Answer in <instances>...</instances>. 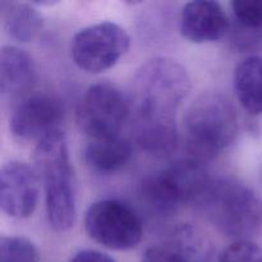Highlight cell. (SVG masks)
I'll list each match as a JSON object with an SVG mask.
<instances>
[{
    "label": "cell",
    "mask_w": 262,
    "mask_h": 262,
    "mask_svg": "<svg viewBox=\"0 0 262 262\" xmlns=\"http://www.w3.org/2000/svg\"><path fill=\"white\" fill-rule=\"evenodd\" d=\"M33 161L45 191L49 224L55 232H67L76 220V196L68 142L61 128L38 141Z\"/></svg>",
    "instance_id": "6da1fadb"
},
{
    "label": "cell",
    "mask_w": 262,
    "mask_h": 262,
    "mask_svg": "<svg viewBox=\"0 0 262 262\" xmlns=\"http://www.w3.org/2000/svg\"><path fill=\"white\" fill-rule=\"evenodd\" d=\"M191 91L186 69L169 58L146 61L133 79L136 119L173 122Z\"/></svg>",
    "instance_id": "7a4b0ae2"
},
{
    "label": "cell",
    "mask_w": 262,
    "mask_h": 262,
    "mask_svg": "<svg viewBox=\"0 0 262 262\" xmlns=\"http://www.w3.org/2000/svg\"><path fill=\"white\" fill-rule=\"evenodd\" d=\"M224 235L246 239L262 224V201L246 184L232 178H211L193 205Z\"/></svg>",
    "instance_id": "3957f363"
},
{
    "label": "cell",
    "mask_w": 262,
    "mask_h": 262,
    "mask_svg": "<svg viewBox=\"0 0 262 262\" xmlns=\"http://www.w3.org/2000/svg\"><path fill=\"white\" fill-rule=\"evenodd\" d=\"M184 128L189 158L205 163L234 142L238 132L237 112L227 96L206 92L187 109Z\"/></svg>",
    "instance_id": "277c9868"
},
{
    "label": "cell",
    "mask_w": 262,
    "mask_h": 262,
    "mask_svg": "<svg viewBox=\"0 0 262 262\" xmlns=\"http://www.w3.org/2000/svg\"><path fill=\"white\" fill-rule=\"evenodd\" d=\"M84 229L91 239L114 251L133 250L143 235L142 223L135 210L112 199L100 200L89 207Z\"/></svg>",
    "instance_id": "5b68a950"
},
{
    "label": "cell",
    "mask_w": 262,
    "mask_h": 262,
    "mask_svg": "<svg viewBox=\"0 0 262 262\" xmlns=\"http://www.w3.org/2000/svg\"><path fill=\"white\" fill-rule=\"evenodd\" d=\"M129 115V102L123 92L107 82L92 84L77 109V124L90 140L119 136Z\"/></svg>",
    "instance_id": "8992f818"
},
{
    "label": "cell",
    "mask_w": 262,
    "mask_h": 262,
    "mask_svg": "<svg viewBox=\"0 0 262 262\" xmlns=\"http://www.w3.org/2000/svg\"><path fill=\"white\" fill-rule=\"evenodd\" d=\"M127 31L114 22H100L82 28L72 40V59L89 73H101L119 61L129 49Z\"/></svg>",
    "instance_id": "52a82bcc"
},
{
    "label": "cell",
    "mask_w": 262,
    "mask_h": 262,
    "mask_svg": "<svg viewBox=\"0 0 262 262\" xmlns=\"http://www.w3.org/2000/svg\"><path fill=\"white\" fill-rule=\"evenodd\" d=\"M64 106L58 97L49 94H35L25 97L10 118V132L20 142L40 141L60 128Z\"/></svg>",
    "instance_id": "ba28073f"
},
{
    "label": "cell",
    "mask_w": 262,
    "mask_h": 262,
    "mask_svg": "<svg viewBox=\"0 0 262 262\" xmlns=\"http://www.w3.org/2000/svg\"><path fill=\"white\" fill-rule=\"evenodd\" d=\"M38 178L35 169L22 161H9L0 170V207L7 216L26 219L38 202Z\"/></svg>",
    "instance_id": "9c48e42d"
},
{
    "label": "cell",
    "mask_w": 262,
    "mask_h": 262,
    "mask_svg": "<svg viewBox=\"0 0 262 262\" xmlns=\"http://www.w3.org/2000/svg\"><path fill=\"white\" fill-rule=\"evenodd\" d=\"M230 20L216 2L194 0L187 3L181 13V33L193 43L219 41L229 32Z\"/></svg>",
    "instance_id": "30bf717a"
},
{
    "label": "cell",
    "mask_w": 262,
    "mask_h": 262,
    "mask_svg": "<svg viewBox=\"0 0 262 262\" xmlns=\"http://www.w3.org/2000/svg\"><path fill=\"white\" fill-rule=\"evenodd\" d=\"M37 73L33 59L17 46L0 50V94L4 99H18L36 84Z\"/></svg>",
    "instance_id": "8fae6325"
},
{
    "label": "cell",
    "mask_w": 262,
    "mask_h": 262,
    "mask_svg": "<svg viewBox=\"0 0 262 262\" xmlns=\"http://www.w3.org/2000/svg\"><path fill=\"white\" fill-rule=\"evenodd\" d=\"M129 140L120 136L90 140L83 151L87 165L100 173H114L124 168L132 159Z\"/></svg>",
    "instance_id": "7c38bea8"
},
{
    "label": "cell",
    "mask_w": 262,
    "mask_h": 262,
    "mask_svg": "<svg viewBox=\"0 0 262 262\" xmlns=\"http://www.w3.org/2000/svg\"><path fill=\"white\" fill-rule=\"evenodd\" d=\"M138 193L143 204L160 216H170L184 204L176 184L165 170L141 179Z\"/></svg>",
    "instance_id": "4fadbf2b"
},
{
    "label": "cell",
    "mask_w": 262,
    "mask_h": 262,
    "mask_svg": "<svg viewBox=\"0 0 262 262\" xmlns=\"http://www.w3.org/2000/svg\"><path fill=\"white\" fill-rule=\"evenodd\" d=\"M135 138L143 151L159 159L173 155L178 147L179 136L176 120H140L136 119Z\"/></svg>",
    "instance_id": "5bb4252c"
},
{
    "label": "cell",
    "mask_w": 262,
    "mask_h": 262,
    "mask_svg": "<svg viewBox=\"0 0 262 262\" xmlns=\"http://www.w3.org/2000/svg\"><path fill=\"white\" fill-rule=\"evenodd\" d=\"M2 18L5 32L17 42H31L43 28V18L32 3L3 2Z\"/></svg>",
    "instance_id": "9a60e30c"
},
{
    "label": "cell",
    "mask_w": 262,
    "mask_h": 262,
    "mask_svg": "<svg viewBox=\"0 0 262 262\" xmlns=\"http://www.w3.org/2000/svg\"><path fill=\"white\" fill-rule=\"evenodd\" d=\"M234 91L242 107L252 115L262 114V56L243 59L234 69Z\"/></svg>",
    "instance_id": "2e32d148"
},
{
    "label": "cell",
    "mask_w": 262,
    "mask_h": 262,
    "mask_svg": "<svg viewBox=\"0 0 262 262\" xmlns=\"http://www.w3.org/2000/svg\"><path fill=\"white\" fill-rule=\"evenodd\" d=\"M170 247L189 262H207L212 255V243L193 224H179L170 234Z\"/></svg>",
    "instance_id": "e0dca14e"
},
{
    "label": "cell",
    "mask_w": 262,
    "mask_h": 262,
    "mask_svg": "<svg viewBox=\"0 0 262 262\" xmlns=\"http://www.w3.org/2000/svg\"><path fill=\"white\" fill-rule=\"evenodd\" d=\"M37 250L27 238H0V262H37Z\"/></svg>",
    "instance_id": "ac0fdd59"
},
{
    "label": "cell",
    "mask_w": 262,
    "mask_h": 262,
    "mask_svg": "<svg viewBox=\"0 0 262 262\" xmlns=\"http://www.w3.org/2000/svg\"><path fill=\"white\" fill-rule=\"evenodd\" d=\"M238 26L247 32H262V0H234L230 4Z\"/></svg>",
    "instance_id": "d6986e66"
},
{
    "label": "cell",
    "mask_w": 262,
    "mask_h": 262,
    "mask_svg": "<svg viewBox=\"0 0 262 262\" xmlns=\"http://www.w3.org/2000/svg\"><path fill=\"white\" fill-rule=\"evenodd\" d=\"M219 262H262V248L252 241H235L223 251Z\"/></svg>",
    "instance_id": "ffe728a7"
},
{
    "label": "cell",
    "mask_w": 262,
    "mask_h": 262,
    "mask_svg": "<svg viewBox=\"0 0 262 262\" xmlns=\"http://www.w3.org/2000/svg\"><path fill=\"white\" fill-rule=\"evenodd\" d=\"M141 262H189L169 247H150L145 251Z\"/></svg>",
    "instance_id": "44dd1931"
},
{
    "label": "cell",
    "mask_w": 262,
    "mask_h": 262,
    "mask_svg": "<svg viewBox=\"0 0 262 262\" xmlns=\"http://www.w3.org/2000/svg\"><path fill=\"white\" fill-rule=\"evenodd\" d=\"M69 262H115L106 253L95 250H82L77 252Z\"/></svg>",
    "instance_id": "7402d4cb"
},
{
    "label": "cell",
    "mask_w": 262,
    "mask_h": 262,
    "mask_svg": "<svg viewBox=\"0 0 262 262\" xmlns=\"http://www.w3.org/2000/svg\"><path fill=\"white\" fill-rule=\"evenodd\" d=\"M261 181H262V168H261Z\"/></svg>",
    "instance_id": "603a6c76"
}]
</instances>
